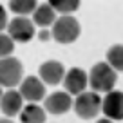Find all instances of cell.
Segmentation results:
<instances>
[{"instance_id": "6da1fadb", "label": "cell", "mask_w": 123, "mask_h": 123, "mask_svg": "<svg viewBox=\"0 0 123 123\" xmlns=\"http://www.w3.org/2000/svg\"><path fill=\"white\" fill-rule=\"evenodd\" d=\"M89 85L94 92H112L116 85V71L107 62H100L89 73Z\"/></svg>"}, {"instance_id": "7a4b0ae2", "label": "cell", "mask_w": 123, "mask_h": 123, "mask_svg": "<svg viewBox=\"0 0 123 123\" xmlns=\"http://www.w3.org/2000/svg\"><path fill=\"white\" fill-rule=\"evenodd\" d=\"M51 35L58 43H73L80 36V24H78L76 18H73L69 15H63L53 24Z\"/></svg>"}, {"instance_id": "3957f363", "label": "cell", "mask_w": 123, "mask_h": 123, "mask_svg": "<svg viewBox=\"0 0 123 123\" xmlns=\"http://www.w3.org/2000/svg\"><path fill=\"white\" fill-rule=\"evenodd\" d=\"M22 73H24V67L20 63V60H16L15 56L0 58V85L2 87L11 89L16 83H20Z\"/></svg>"}, {"instance_id": "277c9868", "label": "cell", "mask_w": 123, "mask_h": 123, "mask_svg": "<svg viewBox=\"0 0 123 123\" xmlns=\"http://www.w3.org/2000/svg\"><path fill=\"white\" fill-rule=\"evenodd\" d=\"M101 109V100L96 92H81L78 94L76 101H74V111L80 118L83 119H91L100 112Z\"/></svg>"}, {"instance_id": "5b68a950", "label": "cell", "mask_w": 123, "mask_h": 123, "mask_svg": "<svg viewBox=\"0 0 123 123\" xmlns=\"http://www.w3.org/2000/svg\"><path fill=\"white\" fill-rule=\"evenodd\" d=\"M7 35L15 42H29L35 36V22H31L25 16H16L7 24Z\"/></svg>"}, {"instance_id": "8992f818", "label": "cell", "mask_w": 123, "mask_h": 123, "mask_svg": "<svg viewBox=\"0 0 123 123\" xmlns=\"http://www.w3.org/2000/svg\"><path fill=\"white\" fill-rule=\"evenodd\" d=\"M101 111L109 119H123V92H107V96L101 101Z\"/></svg>"}, {"instance_id": "52a82bcc", "label": "cell", "mask_w": 123, "mask_h": 123, "mask_svg": "<svg viewBox=\"0 0 123 123\" xmlns=\"http://www.w3.org/2000/svg\"><path fill=\"white\" fill-rule=\"evenodd\" d=\"M20 94H22L24 100L31 101V103H36V101L43 100L45 96V87L43 83L40 81V78L36 76H27L25 80L20 83Z\"/></svg>"}, {"instance_id": "ba28073f", "label": "cell", "mask_w": 123, "mask_h": 123, "mask_svg": "<svg viewBox=\"0 0 123 123\" xmlns=\"http://www.w3.org/2000/svg\"><path fill=\"white\" fill-rule=\"evenodd\" d=\"M87 83L89 80H87L85 71L78 69V67H73L63 78V85H65V91L69 94H81L87 87Z\"/></svg>"}, {"instance_id": "9c48e42d", "label": "cell", "mask_w": 123, "mask_h": 123, "mask_svg": "<svg viewBox=\"0 0 123 123\" xmlns=\"http://www.w3.org/2000/svg\"><path fill=\"white\" fill-rule=\"evenodd\" d=\"M65 69L60 62L56 60H49V62H43L40 65V78L43 81H47L49 85H56L58 81H62L65 78Z\"/></svg>"}, {"instance_id": "30bf717a", "label": "cell", "mask_w": 123, "mask_h": 123, "mask_svg": "<svg viewBox=\"0 0 123 123\" xmlns=\"http://www.w3.org/2000/svg\"><path fill=\"white\" fill-rule=\"evenodd\" d=\"M71 105H73V100H71L69 92L58 91L45 98V111H49L51 114H63L71 109Z\"/></svg>"}, {"instance_id": "8fae6325", "label": "cell", "mask_w": 123, "mask_h": 123, "mask_svg": "<svg viewBox=\"0 0 123 123\" xmlns=\"http://www.w3.org/2000/svg\"><path fill=\"white\" fill-rule=\"evenodd\" d=\"M22 94L13 89H9L7 92H4V96L0 98V109L6 116H15L18 112H22Z\"/></svg>"}, {"instance_id": "7c38bea8", "label": "cell", "mask_w": 123, "mask_h": 123, "mask_svg": "<svg viewBox=\"0 0 123 123\" xmlns=\"http://www.w3.org/2000/svg\"><path fill=\"white\" fill-rule=\"evenodd\" d=\"M20 121L22 123H43L45 121V111L38 107L36 103H29L20 112Z\"/></svg>"}, {"instance_id": "4fadbf2b", "label": "cell", "mask_w": 123, "mask_h": 123, "mask_svg": "<svg viewBox=\"0 0 123 123\" xmlns=\"http://www.w3.org/2000/svg\"><path fill=\"white\" fill-rule=\"evenodd\" d=\"M33 22L38 24L42 27H47V25H53L56 20H54V9L51 7L49 4H42L36 7V11L33 13Z\"/></svg>"}, {"instance_id": "5bb4252c", "label": "cell", "mask_w": 123, "mask_h": 123, "mask_svg": "<svg viewBox=\"0 0 123 123\" xmlns=\"http://www.w3.org/2000/svg\"><path fill=\"white\" fill-rule=\"evenodd\" d=\"M38 4L36 0H9V9L16 15L24 16V15H29V13H35Z\"/></svg>"}, {"instance_id": "9a60e30c", "label": "cell", "mask_w": 123, "mask_h": 123, "mask_svg": "<svg viewBox=\"0 0 123 123\" xmlns=\"http://www.w3.org/2000/svg\"><path fill=\"white\" fill-rule=\"evenodd\" d=\"M107 63L114 71H123V45L116 43L107 51Z\"/></svg>"}, {"instance_id": "2e32d148", "label": "cell", "mask_w": 123, "mask_h": 123, "mask_svg": "<svg viewBox=\"0 0 123 123\" xmlns=\"http://www.w3.org/2000/svg\"><path fill=\"white\" fill-rule=\"evenodd\" d=\"M47 4L62 15H69L80 7V0H47Z\"/></svg>"}, {"instance_id": "e0dca14e", "label": "cell", "mask_w": 123, "mask_h": 123, "mask_svg": "<svg viewBox=\"0 0 123 123\" xmlns=\"http://www.w3.org/2000/svg\"><path fill=\"white\" fill-rule=\"evenodd\" d=\"M15 40L9 35H2L0 33V58H6L13 53V47H15Z\"/></svg>"}, {"instance_id": "ac0fdd59", "label": "cell", "mask_w": 123, "mask_h": 123, "mask_svg": "<svg viewBox=\"0 0 123 123\" xmlns=\"http://www.w3.org/2000/svg\"><path fill=\"white\" fill-rule=\"evenodd\" d=\"M7 13H6V9L0 6V33H2V29L4 27H7Z\"/></svg>"}, {"instance_id": "d6986e66", "label": "cell", "mask_w": 123, "mask_h": 123, "mask_svg": "<svg viewBox=\"0 0 123 123\" xmlns=\"http://www.w3.org/2000/svg\"><path fill=\"white\" fill-rule=\"evenodd\" d=\"M38 36H40V40H42V42H45V40H49V31H45V29H43Z\"/></svg>"}, {"instance_id": "ffe728a7", "label": "cell", "mask_w": 123, "mask_h": 123, "mask_svg": "<svg viewBox=\"0 0 123 123\" xmlns=\"http://www.w3.org/2000/svg\"><path fill=\"white\" fill-rule=\"evenodd\" d=\"M96 123H112V121H111V119H109V118H105V119H98Z\"/></svg>"}, {"instance_id": "44dd1931", "label": "cell", "mask_w": 123, "mask_h": 123, "mask_svg": "<svg viewBox=\"0 0 123 123\" xmlns=\"http://www.w3.org/2000/svg\"><path fill=\"white\" fill-rule=\"evenodd\" d=\"M0 123H13V121H9V119H0Z\"/></svg>"}, {"instance_id": "7402d4cb", "label": "cell", "mask_w": 123, "mask_h": 123, "mask_svg": "<svg viewBox=\"0 0 123 123\" xmlns=\"http://www.w3.org/2000/svg\"><path fill=\"white\" fill-rule=\"evenodd\" d=\"M0 87H2V85H0ZM2 96H4V94H2V91H0V98H2Z\"/></svg>"}]
</instances>
